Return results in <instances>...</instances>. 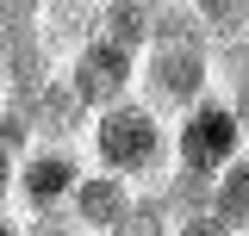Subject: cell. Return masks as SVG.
I'll return each mask as SVG.
<instances>
[{"instance_id": "6da1fadb", "label": "cell", "mask_w": 249, "mask_h": 236, "mask_svg": "<svg viewBox=\"0 0 249 236\" xmlns=\"http://www.w3.org/2000/svg\"><path fill=\"white\" fill-rule=\"evenodd\" d=\"M81 149H88V168L124 180L137 193H156L168 180V168H175V124L156 118L143 100H124V106L93 112Z\"/></svg>"}, {"instance_id": "7a4b0ae2", "label": "cell", "mask_w": 249, "mask_h": 236, "mask_svg": "<svg viewBox=\"0 0 249 236\" xmlns=\"http://www.w3.org/2000/svg\"><path fill=\"white\" fill-rule=\"evenodd\" d=\"M212 75H218V50L212 44H150L137 62V100L156 118H181L199 100H212Z\"/></svg>"}, {"instance_id": "3957f363", "label": "cell", "mask_w": 249, "mask_h": 236, "mask_svg": "<svg viewBox=\"0 0 249 236\" xmlns=\"http://www.w3.org/2000/svg\"><path fill=\"white\" fill-rule=\"evenodd\" d=\"M243 124L231 118V106H224V93H212V100H199L193 112L175 118V168L193 180H218L237 155H243Z\"/></svg>"}, {"instance_id": "277c9868", "label": "cell", "mask_w": 249, "mask_h": 236, "mask_svg": "<svg viewBox=\"0 0 249 236\" xmlns=\"http://www.w3.org/2000/svg\"><path fill=\"white\" fill-rule=\"evenodd\" d=\"M88 180V149L81 143H31L19 162V186H13V205L31 218H56L69 211L75 186Z\"/></svg>"}, {"instance_id": "5b68a950", "label": "cell", "mask_w": 249, "mask_h": 236, "mask_svg": "<svg viewBox=\"0 0 249 236\" xmlns=\"http://www.w3.org/2000/svg\"><path fill=\"white\" fill-rule=\"evenodd\" d=\"M137 62L143 56H131V50L106 44V37L93 31L88 44L62 62V81L75 87V100H81L88 112H106V106H124V100L137 93Z\"/></svg>"}, {"instance_id": "8992f818", "label": "cell", "mask_w": 249, "mask_h": 236, "mask_svg": "<svg viewBox=\"0 0 249 236\" xmlns=\"http://www.w3.org/2000/svg\"><path fill=\"white\" fill-rule=\"evenodd\" d=\"M131 205H137V186H124V180L88 168V180H81L75 199H69V218H75L88 236H112V230H119V218H124Z\"/></svg>"}, {"instance_id": "52a82bcc", "label": "cell", "mask_w": 249, "mask_h": 236, "mask_svg": "<svg viewBox=\"0 0 249 236\" xmlns=\"http://www.w3.org/2000/svg\"><path fill=\"white\" fill-rule=\"evenodd\" d=\"M100 37L106 44H119L131 56H143L156 37V6H137V0H112V6H100Z\"/></svg>"}, {"instance_id": "ba28073f", "label": "cell", "mask_w": 249, "mask_h": 236, "mask_svg": "<svg viewBox=\"0 0 249 236\" xmlns=\"http://www.w3.org/2000/svg\"><path fill=\"white\" fill-rule=\"evenodd\" d=\"M212 218L231 236H249V149L212 180Z\"/></svg>"}, {"instance_id": "9c48e42d", "label": "cell", "mask_w": 249, "mask_h": 236, "mask_svg": "<svg viewBox=\"0 0 249 236\" xmlns=\"http://www.w3.org/2000/svg\"><path fill=\"white\" fill-rule=\"evenodd\" d=\"M31 149V124L19 106H0V211H13V186H19V162Z\"/></svg>"}, {"instance_id": "30bf717a", "label": "cell", "mask_w": 249, "mask_h": 236, "mask_svg": "<svg viewBox=\"0 0 249 236\" xmlns=\"http://www.w3.org/2000/svg\"><path fill=\"white\" fill-rule=\"evenodd\" d=\"M112 236H175V218L162 211L156 193H137V205L119 218V230H112Z\"/></svg>"}, {"instance_id": "8fae6325", "label": "cell", "mask_w": 249, "mask_h": 236, "mask_svg": "<svg viewBox=\"0 0 249 236\" xmlns=\"http://www.w3.org/2000/svg\"><path fill=\"white\" fill-rule=\"evenodd\" d=\"M25 236H88V230H81L69 211H56V218H31V224H25Z\"/></svg>"}, {"instance_id": "7c38bea8", "label": "cell", "mask_w": 249, "mask_h": 236, "mask_svg": "<svg viewBox=\"0 0 249 236\" xmlns=\"http://www.w3.org/2000/svg\"><path fill=\"white\" fill-rule=\"evenodd\" d=\"M224 106H231V118L243 124V137H249V75H231V87H224Z\"/></svg>"}, {"instance_id": "4fadbf2b", "label": "cell", "mask_w": 249, "mask_h": 236, "mask_svg": "<svg viewBox=\"0 0 249 236\" xmlns=\"http://www.w3.org/2000/svg\"><path fill=\"white\" fill-rule=\"evenodd\" d=\"M175 236H231V230L218 224L212 211H199V218H181V224H175Z\"/></svg>"}, {"instance_id": "5bb4252c", "label": "cell", "mask_w": 249, "mask_h": 236, "mask_svg": "<svg viewBox=\"0 0 249 236\" xmlns=\"http://www.w3.org/2000/svg\"><path fill=\"white\" fill-rule=\"evenodd\" d=\"M0 236H25V218L19 211H0Z\"/></svg>"}, {"instance_id": "9a60e30c", "label": "cell", "mask_w": 249, "mask_h": 236, "mask_svg": "<svg viewBox=\"0 0 249 236\" xmlns=\"http://www.w3.org/2000/svg\"><path fill=\"white\" fill-rule=\"evenodd\" d=\"M0 106H6V87H0Z\"/></svg>"}]
</instances>
